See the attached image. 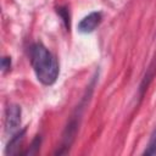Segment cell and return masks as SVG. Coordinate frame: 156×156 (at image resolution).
Listing matches in <instances>:
<instances>
[{"mask_svg":"<svg viewBox=\"0 0 156 156\" xmlns=\"http://www.w3.org/2000/svg\"><path fill=\"white\" fill-rule=\"evenodd\" d=\"M1 67H2V71L6 72L11 68V58L10 57H4L1 60Z\"/></svg>","mask_w":156,"mask_h":156,"instance_id":"obj_7","label":"cell"},{"mask_svg":"<svg viewBox=\"0 0 156 156\" xmlns=\"http://www.w3.org/2000/svg\"><path fill=\"white\" fill-rule=\"evenodd\" d=\"M30 61L38 80L44 85H51L58 77V63L55 56L43 45L35 44L32 48Z\"/></svg>","mask_w":156,"mask_h":156,"instance_id":"obj_1","label":"cell"},{"mask_svg":"<svg viewBox=\"0 0 156 156\" xmlns=\"http://www.w3.org/2000/svg\"><path fill=\"white\" fill-rule=\"evenodd\" d=\"M57 12H58V15L62 17V20H63L66 27L69 29V15H68V10L65 9V7H60V9H57Z\"/></svg>","mask_w":156,"mask_h":156,"instance_id":"obj_6","label":"cell"},{"mask_svg":"<svg viewBox=\"0 0 156 156\" xmlns=\"http://www.w3.org/2000/svg\"><path fill=\"white\" fill-rule=\"evenodd\" d=\"M156 154V129L152 132L150 140L146 145V149L144 151V155H155Z\"/></svg>","mask_w":156,"mask_h":156,"instance_id":"obj_5","label":"cell"},{"mask_svg":"<svg viewBox=\"0 0 156 156\" xmlns=\"http://www.w3.org/2000/svg\"><path fill=\"white\" fill-rule=\"evenodd\" d=\"M24 132H26L24 129L21 130V132H17V133L10 139V141H9V144H7V147H6V154L12 155V154L16 152V150L18 149V146L22 144V141H23V139H24Z\"/></svg>","mask_w":156,"mask_h":156,"instance_id":"obj_4","label":"cell"},{"mask_svg":"<svg viewBox=\"0 0 156 156\" xmlns=\"http://www.w3.org/2000/svg\"><path fill=\"white\" fill-rule=\"evenodd\" d=\"M102 16L100 12H91L78 23V30L80 33H91L100 24Z\"/></svg>","mask_w":156,"mask_h":156,"instance_id":"obj_3","label":"cell"},{"mask_svg":"<svg viewBox=\"0 0 156 156\" xmlns=\"http://www.w3.org/2000/svg\"><path fill=\"white\" fill-rule=\"evenodd\" d=\"M21 124V107L18 105H10L5 113V133L11 135L18 130Z\"/></svg>","mask_w":156,"mask_h":156,"instance_id":"obj_2","label":"cell"}]
</instances>
